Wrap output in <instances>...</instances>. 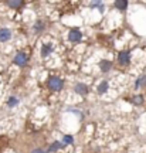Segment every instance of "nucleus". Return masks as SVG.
Returning <instances> with one entry per match:
<instances>
[{
	"label": "nucleus",
	"mask_w": 146,
	"mask_h": 153,
	"mask_svg": "<svg viewBox=\"0 0 146 153\" xmlns=\"http://www.w3.org/2000/svg\"><path fill=\"white\" fill-rule=\"evenodd\" d=\"M48 87L51 89H54V91H60L63 88V81L60 78H57V76H51L48 81Z\"/></svg>",
	"instance_id": "f257e3e1"
},
{
	"label": "nucleus",
	"mask_w": 146,
	"mask_h": 153,
	"mask_svg": "<svg viewBox=\"0 0 146 153\" xmlns=\"http://www.w3.org/2000/svg\"><path fill=\"white\" fill-rule=\"evenodd\" d=\"M26 62H27V55L24 53H19L14 57V64H17V65H24Z\"/></svg>",
	"instance_id": "f03ea898"
},
{
	"label": "nucleus",
	"mask_w": 146,
	"mask_h": 153,
	"mask_svg": "<svg viewBox=\"0 0 146 153\" xmlns=\"http://www.w3.org/2000/svg\"><path fill=\"white\" fill-rule=\"evenodd\" d=\"M68 37H70L71 41H80L81 37H82V34L78 28H74V30H71L70 31V36H68Z\"/></svg>",
	"instance_id": "7ed1b4c3"
},
{
	"label": "nucleus",
	"mask_w": 146,
	"mask_h": 153,
	"mask_svg": "<svg viewBox=\"0 0 146 153\" xmlns=\"http://www.w3.org/2000/svg\"><path fill=\"white\" fill-rule=\"evenodd\" d=\"M129 58H130V55L128 51H122V53H119V57H118V60L121 64H128L129 62Z\"/></svg>",
	"instance_id": "20e7f679"
},
{
	"label": "nucleus",
	"mask_w": 146,
	"mask_h": 153,
	"mask_svg": "<svg viewBox=\"0 0 146 153\" xmlns=\"http://www.w3.org/2000/svg\"><path fill=\"white\" fill-rule=\"evenodd\" d=\"M10 37H11L10 30H7V28H1L0 30V41H7Z\"/></svg>",
	"instance_id": "39448f33"
},
{
	"label": "nucleus",
	"mask_w": 146,
	"mask_h": 153,
	"mask_svg": "<svg viewBox=\"0 0 146 153\" xmlns=\"http://www.w3.org/2000/svg\"><path fill=\"white\" fill-rule=\"evenodd\" d=\"M99 67H101V70H102L104 72H108L109 70H111L112 64H111L109 61H107V60H102L101 62H99Z\"/></svg>",
	"instance_id": "423d86ee"
},
{
	"label": "nucleus",
	"mask_w": 146,
	"mask_h": 153,
	"mask_svg": "<svg viewBox=\"0 0 146 153\" xmlns=\"http://www.w3.org/2000/svg\"><path fill=\"white\" fill-rule=\"evenodd\" d=\"M75 91L78 94H81V95H85L88 92V87L87 85H84V84H77L75 85Z\"/></svg>",
	"instance_id": "0eeeda50"
},
{
	"label": "nucleus",
	"mask_w": 146,
	"mask_h": 153,
	"mask_svg": "<svg viewBox=\"0 0 146 153\" xmlns=\"http://www.w3.org/2000/svg\"><path fill=\"white\" fill-rule=\"evenodd\" d=\"M115 6H116V9H119V10H125L128 7V1H125V0H116Z\"/></svg>",
	"instance_id": "6e6552de"
},
{
	"label": "nucleus",
	"mask_w": 146,
	"mask_h": 153,
	"mask_svg": "<svg viewBox=\"0 0 146 153\" xmlns=\"http://www.w3.org/2000/svg\"><path fill=\"white\" fill-rule=\"evenodd\" d=\"M51 51H53V47H51L50 44H45V45H43V48H41V55H43V57H47Z\"/></svg>",
	"instance_id": "1a4fd4ad"
},
{
	"label": "nucleus",
	"mask_w": 146,
	"mask_h": 153,
	"mask_svg": "<svg viewBox=\"0 0 146 153\" xmlns=\"http://www.w3.org/2000/svg\"><path fill=\"white\" fill-rule=\"evenodd\" d=\"M107 89H108V84H107V82H101V85L98 87V92H99V94H104L105 91H107Z\"/></svg>",
	"instance_id": "9d476101"
},
{
	"label": "nucleus",
	"mask_w": 146,
	"mask_h": 153,
	"mask_svg": "<svg viewBox=\"0 0 146 153\" xmlns=\"http://www.w3.org/2000/svg\"><path fill=\"white\" fill-rule=\"evenodd\" d=\"M132 101H133V104L135 105H141L142 102H143V97H142V95H136V97H133Z\"/></svg>",
	"instance_id": "9b49d317"
},
{
	"label": "nucleus",
	"mask_w": 146,
	"mask_h": 153,
	"mask_svg": "<svg viewBox=\"0 0 146 153\" xmlns=\"http://www.w3.org/2000/svg\"><path fill=\"white\" fill-rule=\"evenodd\" d=\"M7 4L10 7H14V9H19L22 6V1H7Z\"/></svg>",
	"instance_id": "f8f14e48"
},
{
	"label": "nucleus",
	"mask_w": 146,
	"mask_h": 153,
	"mask_svg": "<svg viewBox=\"0 0 146 153\" xmlns=\"http://www.w3.org/2000/svg\"><path fill=\"white\" fill-rule=\"evenodd\" d=\"M60 148H63V146H61V143L60 142H55V143H53V145H51V150H57V149H60Z\"/></svg>",
	"instance_id": "ddd939ff"
},
{
	"label": "nucleus",
	"mask_w": 146,
	"mask_h": 153,
	"mask_svg": "<svg viewBox=\"0 0 146 153\" xmlns=\"http://www.w3.org/2000/svg\"><path fill=\"white\" fill-rule=\"evenodd\" d=\"M142 84H146V75H145V76H141V79L138 81V84H136V87H141Z\"/></svg>",
	"instance_id": "4468645a"
},
{
	"label": "nucleus",
	"mask_w": 146,
	"mask_h": 153,
	"mask_svg": "<svg viewBox=\"0 0 146 153\" xmlns=\"http://www.w3.org/2000/svg\"><path fill=\"white\" fill-rule=\"evenodd\" d=\"M44 28V24L41 22H38L37 24H36V31H40V30H43Z\"/></svg>",
	"instance_id": "2eb2a0df"
},
{
	"label": "nucleus",
	"mask_w": 146,
	"mask_h": 153,
	"mask_svg": "<svg viewBox=\"0 0 146 153\" xmlns=\"http://www.w3.org/2000/svg\"><path fill=\"white\" fill-rule=\"evenodd\" d=\"M17 102H19V101H17L16 98H10V99H9V106H14Z\"/></svg>",
	"instance_id": "dca6fc26"
},
{
	"label": "nucleus",
	"mask_w": 146,
	"mask_h": 153,
	"mask_svg": "<svg viewBox=\"0 0 146 153\" xmlns=\"http://www.w3.org/2000/svg\"><path fill=\"white\" fill-rule=\"evenodd\" d=\"M64 143H71L72 142V137L71 136H64V140H63Z\"/></svg>",
	"instance_id": "f3484780"
},
{
	"label": "nucleus",
	"mask_w": 146,
	"mask_h": 153,
	"mask_svg": "<svg viewBox=\"0 0 146 153\" xmlns=\"http://www.w3.org/2000/svg\"><path fill=\"white\" fill-rule=\"evenodd\" d=\"M31 153H45L44 150H41V149H37V150H33Z\"/></svg>",
	"instance_id": "a211bd4d"
}]
</instances>
